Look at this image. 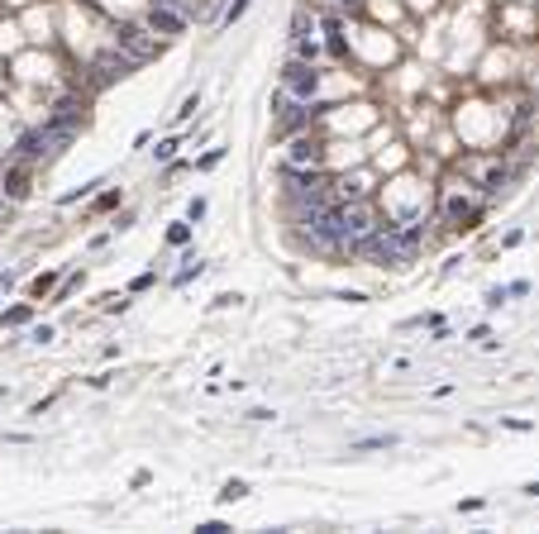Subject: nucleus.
<instances>
[{"mask_svg": "<svg viewBox=\"0 0 539 534\" xmlns=\"http://www.w3.org/2000/svg\"><path fill=\"white\" fill-rule=\"evenodd\" d=\"M282 86H287V96H291V101H315V96H320V72H315V62H306V58L287 62Z\"/></svg>", "mask_w": 539, "mask_h": 534, "instance_id": "2", "label": "nucleus"}, {"mask_svg": "<svg viewBox=\"0 0 539 534\" xmlns=\"http://www.w3.org/2000/svg\"><path fill=\"white\" fill-rule=\"evenodd\" d=\"M48 124H58V129H82L86 124V106H82V96H62L58 106H53V114H48Z\"/></svg>", "mask_w": 539, "mask_h": 534, "instance_id": "5", "label": "nucleus"}, {"mask_svg": "<svg viewBox=\"0 0 539 534\" xmlns=\"http://www.w3.org/2000/svg\"><path fill=\"white\" fill-rule=\"evenodd\" d=\"M444 215H448V224H458V229H463V224H472V219H477V206H463V201H448V206H444Z\"/></svg>", "mask_w": 539, "mask_h": 534, "instance_id": "10", "label": "nucleus"}, {"mask_svg": "<svg viewBox=\"0 0 539 534\" xmlns=\"http://www.w3.org/2000/svg\"><path fill=\"white\" fill-rule=\"evenodd\" d=\"M525 496H539V482H530V487H525Z\"/></svg>", "mask_w": 539, "mask_h": 534, "instance_id": "22", "label": "nucleus"}, {"mask_svg": "<svg viewBox=\"0 0 539 534\" xmlns=\"http://www.w3.org/2000/svg\"><path fill=\"white\" fill-rule=\"evenodd\" d=\"M10 201H24L29 196V162H14L10 172H5V186H0Z\"/></svg>", "mask_w": 539, "mask_h": 534, "instance_id": "9", "label": "nucleus"}, {"mask_svg": "<svg viewBox=\"0 0 539 534\" xmlns=\"http://www.w3.org/2000/svg\"><path fill=\"white\" fill-rule=\"evenodd\" d=\"M468 177H477V191H501L506 186V167L501 162H468Z\"/></svg>", "mask_w": 539, "mask_h": 534, "instance_id": "8", "label": "nucleus"}, {"mask_svg": "<svg viewBox=\"0 0 539 534\" xmlns=\"http://www.w3.org/2000/svg\"><path fill=\"white\" fill-rule=\"evenodd\" d=\"M396 444V434H372V439H358L353 448H392Z\"/></svg>", "mask_w": 539, "mask_h": 534, "instance_id": "12", "label": "nucleus"}, {"mask_svg": "<svg viewBox=\"0 0 539 534\" xmlns=\"http://www.w3.org/2000/svg\"><path fill=\"white\" fill-rule=\"evenodd\" d=\"M315 53H320V48H315L311 38H296V58H306V62H315Z\"/></svg>", "mask_w": 539, "mask_h": 534, "instance_id": "17", "label": "nucleus"}, {"mask_svg": "<svg viewBox=\"0 0 539 534\" xmlns=\"http://www.w3.org/2000/svg\"><path fill=\"white\" fill-rule=\"evenodd\" d=\"M148 29H153V34L177 38V34L187 29V14H177V10H167V5H158V0H153V10H148Z\"/></svg>", "mask_w": 539, "mask_h": 534, "instance_id": "7", "label": "nucleus"}, {"mask_svg": "<svg viewBox=\"0 0 539 534\" xmlns=\"http://www.w3.org/2000/svg\"><path fill=\"white\" fill-rule=\"evenodd\" d=\"M187 239H191V224H172V229H167V243H172V248H182Z\"/></svg>", "mask_w": 539, "mask_h": 534, "instance_id": "14", "label": "nucleus"}, {"mask_svg": "<svg viewBox=\"0 0 539 534\" xmlns=\"http://www.w3.org/2000/svg\"><path fill=\"white\" fill-rule=\"evenodd\" d=\"M320 162H324V143L320 138H291L287 167H320Z\"/></svg>", "mask_w": 539, "mask_h": 534, "instance_id": "6", "label": "nucleus"}, {"mask_svg": "<svg viewBox=\"0 0 539 534\" xmlns=\"http://www.w3.org/2000/svg\"><path fill=\"white\" fill-rule=\"evenodd\" d=\"M115 48H124L134 62H148V58H158V34L148 24H119L115 29Z\"/></svg>", "mask_w": 539, "mask_h": 534, "instance_id": "1", "label": "nucleus"}, {"mask_svg": "<svg viewBox=\"0 0 539 534\" xmlns=\"http://www.w3.org/2000/svg\"><path fill=\"white\" fill-rule=\"evenodd\" d=\"M239 496H248V482H224V491H219V501H239Z\"/></svg>", "mask_w": 539, "mask_h": 534, "instance_id": "13", "label": "nucleus"}, {"mask_svg": "<svg viewBox=\"0 0 539 534\" xmlns=\"http://www.w3.org/2000/svg\"><path fill=\"white\" fill-rule=\"evenodd\" d=\"M139 62L124 53V48H110V53H101L96 62H91V86H110V82H119V77H129Z\"/></svg>", "mask_w": 539, "mask_h": 534, "instance_id": "3", "label": "nucleus"}, {"mask_svg": "<svg viewBox=\"0 0 539 534\" xmlns=\"http://www.w3.org/2000/svg\"><path fill=\"white\" fill-rule=\"evenodd\" d=\"M5 324H10V329H14V324H29V311H24V306H14V311H5Z\"/></svg>", "mask_w": 539, "mask_h": 534, "instance_id": "18", "label": "nucleus"}, {"mask_svg": "<svg viewBox=\"0 0 539 534\" xmlns=\"http://www.w3.org/2000/svg\"><path fill=\"white\" fill-rule=\"evenodd\" d=\"M344 5H363V0H344Z\"/></svg>", "mask_w": 539, "mask_h": 534, "instance_id": "23", "label": "nucleus"}, {"mask_svg": "<svg viewBox=\"0 0 539 534\" xmlns=\"http://www.w3.org/2000/svg\"><path fill=\"white\" fill-rule=\"evenodd\" d=\"M29 339H34V343H48V339H53V329H48V324H34V329H29Z\"/></svg>", "mask_w": 539, "mask_h": 534, "instance_id": "20", "label": "nucleus"}, {"mask_svg": "<svg viewBox=\"0 0 539 534\" xmlns=\"http://www.w3.org/2000/svg\"><path fill=\"white\" fill-rule=\"evenodd\" d=\"M201 215H206V201H201V196H196V201H191V206H187V219H191V224H196V219H201Z\"/></svg>", "mask_w": 539, "mask_h": 534, "instance_id": "21", "label": "nucleus"}, {"mask_svg": "<svg viewBox=\"0 0 539 534\" xmlns=\"http://www.w3.org/2000/svg\"><path fill=\"white\" fill-rule=\"evenodd\" d=\"M253 0H234L229 10H224V29H234V19H243V10H248Z\"/></svg>", "mask_w": 539, "mask_h": 534, "instance_id": "15", "label": "nucleus"}, {"mask_svg": "<svg viewBox=\"0 0 539 534\" xmlns=\"http://www.w3.org/2000/svg\"><path fill=\"white\" fill-rule=\"evenodd\" d=\"M53 287H58V272H43V277H34V287H29V291L43 301V291H53Z\"/></svg>", "mask_w": 539, "mask_h": 534, "instance_id": "11", "label": "nucleus"}, {"mask_svg": "<svg viewBox=\"0 0 539 534\" xmlns=\"http://www.w3.org/2000/svg\"><path fill=\"white\" fill-rule=\"evenodd\" d=\"M196 110H201V96H187V106L177 110V119H191V114H196Z\"/></svg>", "mask_w": 539, "mask_h": 534, "instance_id": "19", "label": "nucleus"}, {"mask_svg": "<svg viewBox=\"0 0 539 534\" xmlns=\"http://www.w3.org/2000/svg\"><path fill=\"white\" fill-rule=\"evenodd\" d=\"M344 229H348V248H353L363 234L377 229V219H372V210H368L363 201H348V206H344Z\"/></svg>", "mask_w": 539, "mask_h": 534, "instance_id": "4", "label": "nucleus"}, {"mask_svg": "<svg viewBox=\"0 0 539 534\" xmlns=\"http://www.w3.org/2000/svg\"><path fill=\"white\" fill-rule=\"evenodd\" d=\"M177 148H182V143H177V138H163V143H158V148H153V153H158V162H172V153H177Z\"/></svg>", "mask_w": 539, "mask_h": 534, "instance_id": "16", "label": "nucleus"}]
</instances>
